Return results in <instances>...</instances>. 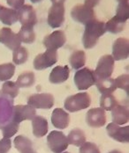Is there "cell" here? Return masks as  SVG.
<instances>
[{
	"mask_svg": "<svg viewBox=\"0 0 129 153\" xmlns=\"http://www.w3.org/2000/svg\"><path fill=\"white\" fill-rule=\"evenodd\" d=\"M64 4H52L48 13L49 26L52 28L61 27L64 21Z\"/></svg>",
	"mask_w": 129,
	"mask_h": 153,
	"instance_id": "30bf717a",
	"label": "cell"
},
{
	"mask_svg": "<svg viewBox=\"0 0 129 153\" xmlns=\"http://www.w3.org/2000/svg\"><path fill=\"white\" fill-rule=\"evenodd\" d=\"M32 127L35 137H43L48 133V122L43 116L35 115L32 120Z\"/></svg>",
	"mask_w": 129,
	"mask_h": 153,
	"instance_id": "ffe728a7",
	"label": "cell"
},
{
	"mask_svg": "<svg viewBox=\"0 0 129 153\" xmlns=\"http://www.w3.org/2000/svg\"><path fill=\"white\" fill-rule=\"evenodd\" d=\"M47 143L50 150L53 153L64 152L69 145L65 135L63 132L57 130H53L49 134L47 137Z\"/></svg>",
	"mask_w": 129,
	"mask_h": 153,
	"instance_id": "277c9868",
	"label": "cell"
},
{
	"mask_svg": "<svg viewBox=\"0 0 129 153\" xmlns=\"http://www.w3.org/2000/svg\"><path fill=\"white\" fill-rule=\"evenodd\" d=\"M69 62L71 64V67L74 70H80L86 63V55L85 52L82 50H76L74 51L70 58Z\"/></svg>",
	"mask_w": 129,
	"mask_h": 153,
	"instance_id": "484cf974",
	"label": "cell"
},
{
	"mask_svg": "<svg viewBox=\"0 0 129 153\" xmlns=\"http://www.w3.org/2000/svg\"><path fill=\"white\" fill-rule=\"evenodd\" d=\"M19 21L22 26L34 27L37 23L35 10L30 4H23L18 11Z\"/></svg>",
	"mask_w": 129,
	"mask_h": 153,
	"instance_id": "9c48e42d",
	"label": "cell"
},
{
	"mask_svg": "<svg viewBox=\"0 0 129 153\" xmlns=\"http://www.w3.org/2000/svg\"><path fill=\"white\" fill-rule=\"evenodd\" d=\"M57 50L47 49L44 53L39 54L34 59V68L37 71H43L51 67L58 62Z\"/></svg>",
	"mask_w": 129,
	"mask_h": 153,
	"instance_id": "8992f818",
	"label": "cell"
},
{
	"mask_svg": "<svg viewBox=\"0 0 129 153\" xmlns=\"http://www.w3.org/2000/svg\"><path fill=\"white\" fill-rule=\"evenodd\" d=\"M34 82H35L34 74L31 71H26L18 76L15 83L19 88H28L34 85Z\"/></svg>",
	"mask_w": 129,
	"mask_h": 153,
	"instance_id": "4316f807",
	"label": "cell"
},
{
	"mask_svg": "<svg viewBox=\"0 0 129 153\" xmlns=\"http://www.w3.org/2000/svg\"><path fill=\"white\" fill-rule=\"evenodd\" d=\"M80 153H101L99 148L94 143L85 142L80 147Z\"/></svg>",
	"mask_w": 129,
	"mask_h": 153,
	"instance_id": "d590c367",
	"label": "cell"
},
{
	"mask_svg": "<svg viewBox=\"0 0 129 153\" xmlns=\"http://www.w3.org/2000/svg\"><path fill=\"white\" fill-rule=\"evenodd\" d=\"M109 153H122V152H119V151H118V150H114V151L110 152Z\"/></svg>",
	"mask_w": 129,
	"mask_h": 153,
	"instance_id": "b9f144b4",
	"label": "cell"
},
{
	"mask_svg": "<svg viewBox=\"0 0 129 153\" xmlns=\"http://www.w3.org/2000/svg\"><path fill=\"white\" fill-rule=\"evenodd\" d=\"M118 4H123V3H128V0H117Z\"/></svg>",
	"mask_w": 129,
	"mask_h": 153,
	"instance_id": "60d3db41",
	"label": "cell"
},
{
	"mask_svg": "<svg viewBox=\"0 0 129 153\" xmlns=\"http://www.w3.org/2000/svg\"><path fill=\"white\" fill-rule=\"evenodd\" d=\"M86 121L89 127L91 128H101L106 123V114L103 108L96 107L90 109L87 113Z\"/></svg>",
	"mask_w": 129,
	"mask_h": 153,
	"instance_id": "4fadbf2b",
	"label": "cell"
},
{
	"mask_svg": "<svg viewBox=\"0 0 129 153\" xmlns=\"http://www.w3.org/2000/svg\"><path fill=\"white\" fill-rule=\"evenodd\" d=\"M67 140L70 144L80 147L86 142V136L81 128H76L70 131L67 137Z\"/></svg>",
	"mask_w": 129,
	"mask_h": 153,
	"instance_id": "d4e9b609",
	"label": "cell"
},
{
	"mask_svg": "<svg viewBox=\"0 0 129 153\" xmlns=\"http://www.w3.org/2000/svg\"><path fill=\"white\" fill-rule=\"evenodd\" d=\"M99 2H100V0H85L84 4L90 8H93L99 4Z\"/></svg>",
	"mask_w": 129,
	"mask_h": 153,
	"instance_id": "f35d334b",
	"label": "cell"
},
{
	"mask_svg": "<svg viewBox=\"0 0 129 153\" xmlns=\"http://www.w3.org/2000/svg\"><path fill=\"white\" fill-rule=\"evenodd\" d=\"M62 153H70V152H62Z\"/></svg>",
	"mask_w": 129,
	"mask_h": 153,
	"instance_id": "ee69618b",
	"label": "cell"
},
{
	"mask_svg": "<svg viewBox=\"0 0 129 153\" xmlns=\"http://www.w3.org/2000/svg\"><path fill=\"white\" fill-rule=\"evenodd\" d=\"M19 127H20V124L13 122L12 120L6 124H4V126H2L1 129H2L4 138H11L12 137H14L18 132Z\"/></svg>",
	"mask_w": 129,
	"mask_h": 153,
	"instance_id": "d6a6232c",
	"label": "cell"
},
{
	"mask_svg": "<svg viewBox=\"0 0 129 153\" xmlns=\"http://www.w3.org/2000/svg\"><path fill=\"white\" fill-rule=\"evenodd\" d=\"M73 19L83 25H87L90 21L96 19V15L93 8L85 4H76L71 11Z\"/></svg>",
	"mask_w": 129,
	"mask_h": 153,
	"instance_id": "5b68a950",
	"label": "cell"
},
{
	"mask_svg": "<svg viewBox=\"0 0 129 153\" xmlns=\"http://www.w3.org/2000/svg\"><path fill=\"white\" fill-rule=\"evenodd\" d=\"M0 7H1V4H0Z\"/></svg>",
	"mask_w": 129,
	"mask_h": 153,
	"instance_id": "f6af8a7d",
	"label": "cell"
},
{
	"mask_svg": "<svg viewBox=\"0 0 129 153\" xmlns=\"http://www.w3.org/2000/svg\"><path fill=\"white\" fill-rule=\"evenodd\" d=\"M128 82H129V76L127 74L121 75V76H118L115 79V83L117 85V88H120L122 90H124L127 93H128L129 87H128Z\"/></svg>",
	"mask_w": 129,
	"mask_h": 153,
	"instance_id": "e575fe53",
	"label": "cell"
},
{
	"mask_svg": "<svg viewBox=\"0 0 129 153\" xmlns=\"http://www.w3.org/2000/svg\"><path fill=\"white\" fill-rule=\"evenodd\" d=\"M70 123V116L68 113L64 112L62 108H56L51 114L52 125L59 129L66 128Z\"/></svg>",
	"mask_w": 129,
	"mask_h": 153,
	"instance_id": "e0dca14e",
	"label": "cell"
},
{
	"mask_svg": "<svg viewBox=\"0 0 129 153\" xmlns=\"http://www.w3.org/2000/svg\"><path fill=\"white\" fill-rule=\"evenodd\" d=\"M6 2L12 8L18 11L24 4L25 0H6Z\"/></svg>",
	"mask_w": 129,
	"mask_h": 153,
	"instance_id": "74e56055",
	"label": "cell"
},
{
	"mask_svg": "<svg viewBox=\"0 0 129 153\" xmlns=\"http://www.w3.org/2000/svg\"><path fill=\"white\" fill-rule=\"evenodd\" d=\"M117 105H118V102L112 93L102 94L100 99V106L104 111H112Z\"/></svg>",
	"mask_w": 129,
	"mask_h": 153,
	"instance_id": "f1b7e54d",
	"label": "cell"
},
{
	"mask_svg": "<svg viewBox=\"0 0 129 153\" xmlns=\"http://www.w3.org/2000/svg\"><path fill=\"white\" fill-rule=\"evenodd\" d=\"M95 85H97L99 92L102 94L112 93L117 89L115 79L112 77H97Z\"/></svg>",
	"mask_w": 129,
	"mask_h": 153,
	"instance_id": "44dd1931",
	"label": "cell"
},
{
	"mask_svg": "<svg viewBox=\"0 0 129 153\" xmlns=\"http://www.w3.org/2000/svg\"><path fill=\"white\" fill-rule=\"evenodd\" d=\"M12 147L10 138H3L0 140V153H8Z\"/></svg>",
	"mask_w": 129,
	"mask_h": 153,
	"instance_id": "8d00e7d4",
	"label": "cell"
},
{
	"mask_svg": "<svg viewBox=\"0 0 129 153\" xmlns=\"http://www.w3.org/2000/svg\"><path fill=\"white\" fill-rule=\"evenodd\" d=\"M14 146L20 153H37L34 150L31 140L23 136H18L15 137Z\"/></svg>",
	"mask_w": 129,
	"mask_h": 153,
	"instance_id": "603a6c76",
	"label": "cell"
},
{
	"mask_svg": "<svg viewBox=\"0 0 129 153\" xmlns=\"http://www.w3.org/2000/svg\"><path fill=\"white\" fill-rule=\"evenodd\" d=\"M28 105L35 109H50L54 105V97L50 93H35L28 98Z\"/></svg>",
	"mask_w": 129,
	"mask_h": 153,
	"instance_id": "52a82bcc",
	"label": "cell"
},
{
	"mask_svg": "<svg viewBox=\"0 0 129 153\" xmlns=\"http://www.w3.org/2000/svg\"><path fill=\"white\" fill-rule=\"evenodd\" d=\"M106 130L110 137H112L119 143H128L129 142V127H119L118 124L109 123L106 127Z\"/></svg>",
	"mask_w": 129,
	"mask_h": 153,
	"instance_id": "5bb4252c",
	"label": "cell"
},
{
	"mask_svg": "<svg viewBox=\"0 0 129 153\" xmlns=\"http://www.w3.org/2000/svg\"><path fill=\"white\" fill-rule=\"evenodd\" d=\"M127 21L122 20L121 19L114 16L106 24H105V31L112 33H118L124 30L125 25Z\"/></svg>",
	"mask_w": 129,
	"mask_h": 153,
	"instance_id": "cb8c5ba5",
	"label": "cell"
},
{
	"mask_svg": "<svg viewBox=\"0 0 129 153\" xmlns=\"http://www.w3.org/2000/svg\"><path fill=\"white\" fill-rule=\"evenodd\" d=\"M70 75V70L67 65L65 66H57L55 67L49 76V80L51 84H62L65 82Z\"/></svg>",
	"mask_w": 129,
	"mask_h": 153,
	"instance_id": "ac0fdd59",
	"label": "cell"
},
{
	"mask_svg": "<svg viewBox=\"0 0 129 153\" xmlns=\"http://www.w3.org/2000/svg\"><path fill=\"white\" fill-rule=\"evenodd\" d=\"M129 42L126 38L117 39L112 46V57L114 61H119L128 58Z\"/></svg>",
	"mask_w": 129,
	"mask_h": 153,
	"instance_id": "2e32d148",
	"label": "cell"
},
{
	"mask_svg": "<svg viewBox=\"0 0 129 153\" xmlns=\"http://www.w3.org/2000/svg\"><path fill=\"white\" fill-rule=\"evenodd\" d=\"M32 3H39V2H41V1H43V0H30Z\"/></svg>",
	"mask_w": 129,
	"mask_h": 153,
	"instance_id": "7bdbcfd3",
	"label": "cell"
},
{
	"mask_svg": "<svg viewBox=\"0 0 129 153\" xmlns=\"http://www.w3.org/2000/svg\"><path fill=\"white\" fill-rule=\"evenodd\" d=\"M19 20L18 12L14 8H8L1 5L0 7V21L7 26H12Z\"/></svg>",
	"mask_w": 129,
	"mask_h": 153,
	"instance_id": "7402d4cb",
	"label": "cell"
},
{
	"mask_svg": "<svg viewBox=\"0 0 129 153\" xmlns=\"http://www.w3.org/2000/svg\"><path fill=\"white\" fill-rule=\"evenodd\" d=\"M28 51L25 47L20 46L15 50H14L13 61L15 64L17 65L23 64L28 61Z\"/></svg>",
	"mask_w": 129,
	"mask_h": 153,
	"instance_id": "4dcf8cb0",
	"label": "cell"
},
{
	"mask_svg": "<svg viewBox=\"0 0 129 153\" xmlns=\"http://www.w3.org/2000/svg\"><path fill=\"white\" fill-rule=\"evenodd\" d=\"M36 115L35 108L30 107L28 105H17L14 107L12 121L16 123H20L23 121L28 120L32 121L33 118Z\"/></svg>",
	"mask_w": 129,
	"mask_h": 153,
	"instance_id": "ba28073f",
	"label": "cell"
},
{
	"mask_svg": "<svg viewBox=\"0 0 129 153\" xmlns=\"http://www.w3.org/2000/svg\"><path fill=\"white\" fill-rule=\"evenodd\" d=\"M65 42H66L65 33L63 31L58 30L44 37V45L47 49L58 50V48L64 46Z\"/></svg>",
	"mask_w": 129,
	"mask_h": 153,
	"instance_id": "9a60e30c",
	"label": "cell"
},
{
	"mask_svg": "<svg viewBox=\"0 0 129 153\" xmlns=\"http://www.w3.org/2000/svg\"><path fill=\"white\" fill-rule=\"evenodd\" d=\"M19 87L16 83L12 81H5V83L2 86V93L4 96H7L11 99L16 98L19 94Z\"/></svg>",
	"mask_w": 129,
	"mask_h": 153,
	"instance_id": "1f68e13d",
	"label": "cell"
},
{
	"mask_svg": "<svg viewBox=\"0 0 129 153\" xmlns=\"http://www.w3.org/2000/svg\"><path fill=\"white\" fill-rule=\"evenodd\" d=\"M15 73V65L14 63L0 64V81H8Z\"/></svg>",
	"mask_w": 129,
	"mask_h": 153,
	"instance_id": "f546056e",
	"label": "cell"
},
{
	"mask_svg": "<svg viewBox=\"0 0 129 153\" xmlns=\"http://www.w3.org/2000/svg\"><path fill=\"white\" fill-rule=\"evenodd\" d=\"M52 4H64L65 0H50Z\"/></svg>",
	"mask_w": 129,
	"mask_h": 153,
	"instance_id": "ab89813d",
	"label": "cell"
},
{
	"mask_svg": "<svg viewBox=\"0 0 129 153\" xmlns=\"http://www.w3.org/2000/svg\"><path fill=\"white\" fill-rule=\"evenodd\" d=\"M116 16L121 19L124 21H127L129 18V6L128 3L118 4L117 8V14Z\"/></svg>",
	"mask_w": 129,
	"mask_h": 153,
	"instance_id": "836d02e7",
	"label": "cell"
},
{
	"mask_svg": "<svg viewBox=\"0 0 129 153\" xmlns=\"http://www.w3.org/2000/svg\"><path fill=\"white\" fill-rule=\"evenodd\" d=\"M90 104L91 99L89 94L86 92H79L66 98V100H64V108L71 113H74L88 108Z\"/></svg>",
	"mask_w": 129,
	"mask_h": 153,
	"instance_id": "7a4b0ae2",
	"label": "cell"
},
{
	"mask_svg": "<svg viewBox=\"0 0 129 153\" xmlns=\"http://www.w3.org/2000/svg\"><path fill=\"white\" fill-rule=\"evenodd\" d=\"M18 35L20 39V42L27 44H31L35 40V33L33 27L22 26V27L18 33Z\"/></svg>",
	"mask_w": 129,
	"mask_h": 153,
	"instance_id": "83f0119b",
	"label": "cell"
},
{
	"mask_svg": "<svg viewBox=\"0 0 129 153\" xmlns=\"http://www.w3.org/2000/svg\"><path fill=\"white\" fill-rule=\"evenodd\" d=\"M113 123L118 125H123L128 123L129 112L128 106L127 105H117L112 110Z\"/></svg>",
	"mask_w": 129,
	"mask_h": 153,
	"instance_id": "d6986e66",
	"label": "cell"
},
{
	"mask_svg": "<svg viewBox=\"0 0 129 153\" xmlns=\"http://www.w3.org/2000/svg\"><path fill=\"white\" fill-rule=\"evenodd\" d=\"M97 76L95 71L89 68H83L76 71L74 75V83L78 90H87L96 84Z\"/></svg>",
	"mask_w": 129,
	"mask_h": 153,
	"instance_id": "3957f363",
	"label": "cell"
},
{
	"mask_svg": "<svg viewBox=\"0 0 129 153\" xmlns=\"http://www.w3.org/2000/svg\"><path fill=\"white\" fill-rule=\"evenodd\" d=\"M114 71V59L112 56H103L97 62L95 74L97 77H111Z\"/></svg>",
	"mask_w": 129,
	"mask_h": 153,
	"instance_id": "8fae6325",
	"label": "cell"
},
{
	"mask_svg": "<svg viewBox=\"0 0 129 153\" xmlns=\"http://www.w3.org/2000/svg\"><path fill=\"white\" fill-rule=\"evenodd\" d=\"M0 42L13 51L20 46L21 43L18 33H14L9 27H3L0 29Z\"/></svg>",
	"mask_w": 129,
	"mask_h": 153,
	"instance_id": "7c38bea8",
	"label": "cell"
},
{
	"mask_svg": "<svg viewBox=\"0 0 129 153\" xmlns=\"http://www.w3.org/2000/svg\"><path fill=\"white\" fill-rule=\"evenodd\" d=\"M105 23L94 19L86 25L82 37V42L85 48H92L97 45L98 39L105 33Z\"/></svg>",
	"mask_w": 129,
	"mask_h": 153,
	"instance_id": "6da1fadb",
	"label": "cell"
}]
</instances>
